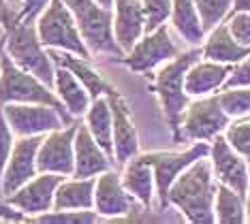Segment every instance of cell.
<instances>
[{"instance_id": "1", "label": "cell", "mask_w": 250, "mask_h": 224, "mask_svg": "<svg viewBox=\"0 0 250 224\" xmlns=\"http://www.w3.org/2000/svg\"><path fill=\"white\" fill-rule=\"evenodd\" d=\"M216 182L209 156L199 158L169 188V205H173L182 216L192 224H212L214 216V199H216Z\"/></svg>"}, {"instance_id": "15", "label": "cell", "mask_w": 250, "mask_h": 224, "mask_svg": "<svg viewBox=\"0 0 250 224\" xmlns=\"http://www.w3.org/2000/svg\"><path fill=\"white\" fill-rule=\"evenodd\" d=\"M135 207H141L137 199L122 186V177L116 171H105L94 183V211L101 218H124ZM146 209V207H144Z\"/></svg>"}, {"instance_id": "3", "label": "cell", "mask_w": 250, "mask_h": 224, "mask_svg": "<svg viewBox=\"0 0 250 224\" xmlns=\"http://www.w3.org/2000/svg\"><path fill=\"white\" fill-rule=\"evenodd\" d=\"M7 102H43V105L54 107L64 118L66 124H73V116L64 107V102L58 99V94L52 92L47 83H43L32 73L20 68L2 49V56H0V105H7Z\"/></svg>"}, {"instance_id": "18", "label": "cell", "mask_w": 250, "mask_h": 224, "mask_svg": "<svg viewBox=\"0 0 250 224\" xmlns=\"http://www.w3.org/2000/svg\"><path fill=\"white\" fill-rule=\"evenodd\" d=\"M111 163L113 160L107 156L105 149L94 141L88 126L79 124L77 133H75V169H73L71 177H79V180L96 177V175L105 173V171H109Z\"/></svg>"}, {"instance_id": "26", "label": "cell", "mask_w": 250, "mask_h": 224, "mask_svg": "<svg viewBox=\"0 0 250 224\" xmlns=\"http://www.w3.org/2000/svg\"><path fill=\"white\" fill-rule=\"evenodd\" d=\"M86 126L94 141L113 160V113L107 96H99L90 102V109L86 111Z\"/></svg>"}, {"instance_id": "28", "label": "cell", "mask_w": 250, "mask_h": 224, "mask_svg": "<svg viewBox=\"0 0 250 224\" xmlns=\"http://www.w3.org/2000/svg\"><path fill=\"white\" fill-rule=\"evenodd\" d=\"M197 13L201 17V24L206 34L212 30L214 26L223 24V21L229 17L233 0H195Z\"/></svg>"}, {"instance_id": "4", "label": "cell", "mask_w": 250, "mask_h": 224, "mask_svg": "<svg viewBox=\"0 0 250 224\" xmlns=\"http://www.w3.org/2000/svg\"><path fill=\"white\" fill-rule=\"evenodd\" d=\"M4 54L20 68L32 73L43 83L54 88L56 64L49 56V49L39 39L37 24L15 21V24L4 28Z\"/></svg>"}, {"instance_id": "33", "label": "cell", "mask_w": 250, "mask_h": 224, "mask_svg": "<svg viewBox=\"0 0 250 224\" xmlns=\"http://www.w3.org/2000/svg\"><path fill=\"white\" fill-rule=\"evenodd\" d=\"M13 143H15V135L11 130L7 118H4L2 105H0V194H2V173L11 156V149H13Z\"/></svg>"}, {"instance_id": "8", "label": "cell", "mask_w": 250, "mask_h": 224, "mask_svg": "<svg viewBox=\"0 0 250 224\" xmlns=\"http://www.w3.org/2000/svg\"><path fill=\"white\" fill-rule=\"evenodd\" d=\"M231 118L218 101V92L199 96L188 102L180 122V141H212L223 135Z\"/></svg>"}, {"instance_id": "20", "label": "cell", "mask_w": 250, "mask_h": 224, "mask_svg": "<svg viewBox=\"0 0 250 224\" xmlns=\"http://www.w3.org/2000/svg\"><path fill=\"white\" fill-rule=\"evenodd\" d=\"M120 177H122V186L128 190V194H133L137 199L141 207L150 209L156 194V177H154V169H152V164L147 163L144 154H137L135 158H130L124 164Z\"/></svg>"}, {"instance_id": "7", "label": "cell", "mask_w": 250, "mask_h": 224, "mask_svg": "<svg viewBox=\"0 0 250 224\" xmlns=\"http://www.w3.org/2000/svg\"><path fill=\"white\" fill-rule=\"evenodd\" d=\"M173 32L175 30L167 24L158 26L152 32H146L133 49L118 58V62L133 73H154L158 66H163L182 51Z\"/></svg>"}, {"instance_id": "31", "label": "cell", "mask_w": 250, "mask_h": 224, "mask_svg": "<svg viewBox=\"0 0 250 224\" xmlns=\"http://www.w3.org/2000/svg\"><path fill=\"white\" fill-rule=\"evenodd\" d=\"M99 220H103V218L92 209H62V211L52 209L35 218V222H75V224H92Z\"/></svg>"}, {"instance_id": "34", "label": "cell", "mask_w": 250, "mask_h": 224, "mask_svg": "<svg viewBox=\"0 0 250 224\" xmlns=\"http://www.w3.org/2000/svg\"><path fill=\"white\" fill-rule=\"evenodd\" d=\"M227 26H229V32L233 34L237 43L250 47V13L248 11H237V13H229L227 17Z\"/></svg>"}, {"instance_id": "22", "label": "cell", "mask_w": 250, "mask_h": 224, "mask_svg": "<svg viewBox=\"0 0 250 224\" xmlns=\"http://www.w3.org/2000/svg\"><path fill=\"white\" fill-rule=\"evenodd\" d=\"M201 51H203V58H208V60L223 62V64H235V62L244 60L250 54V47L237 43L233 39V34L229 32L227 21H223V24L214 26L206 34Z\"/></svg>"}, {"instance_id": "35", "label": "cell", "mask_w": 250, "mask_h": 224, "mask_svg": "<svg viewBox=\"0 0 250 224\" xmlns=\"http://www.w3.org/2000/svg\"><path fill=\"white\" fill-rule=\"evenodd\" d=\"M248 85H250V54L231 66V73L223 88H248Z\"/></svg>"}, {"instance_id": "40", "label": "cell", "mask_w": 250, "mask_h": 224, "mask_svg": "<svg viewBox=\"0 0 250 224\" xmlns=\"http://www.w3.org/2000/svg\"><path fill=\"white\" fill-rule=\"evenodd\" d=\"M246 222H250V190L246 194Z\"/></svg>"}, {"instance_id": "21", "label": "cell", "mask_w": 250, "mask_h": 224, "mask_svg": "<svg viewBox=\"0 0 250 224\" xmlns=\"http://www.w3.org/2000/svg\"><path fill=\"white\" fill-rule=\"evenodd\" d=\"M49 56H52V60L56 64L69 68L79 81L86 85L92 101L99 99V96H109L111 92H116V88L88 62L90 58H82V56L71 54V51H62V49H49Z\"/></svg>"}, {"instance_id": "27", "label": "cell", "mask_w": 250, "mask_h": 224, "mask_svg": "<svg viewBox=\"0 0 250 224\" xmlns=\"http://www.w3.org/2000/svg\"><path fill=\"white\" fill-rule=\"evenodd\" d=\"M214 216L220 224H244L246 222V197L233 188L218 183L214 199Z\"/></svg>"}, {"instance_id": "29", "label": "cell", "mask_w": 250, "mask_h": 224, "mask_svg": "<svg viewBox=\"0 0 250 224\" xmlns=\"http://www.w3.org/2000/svg\"><path fill=\"white\" fill-rule=\"evenodd\" d=\"M223 135L240 156L250 160V116L231 118V122Z\"/></svg>"}, {"instance_id": "36", "label": "cell", "mask_w": 250, "mask_h": 224, "mask_svg": "<svg viewBox=\"0 0 250 224\" xmlns=\"http://www.w3.org/2000/svg\"><path fill=\"white\" fill-rule=\"evenodd\" d=\"M21 13H24L21 0H0V26L2 28L21 21Z\"/></svg>"}, {"instance_id": "6", "label": "cell", "mask_w": 250, "mask_h": 224, "mask_svg": "<svg viewBox=\"0 0 250 224\" xmlns=\"http://www.w3.org/2000/svg\"><path fill=\"white\" fill-rule=\"evenodd\" d=\"M37 34L47 49H62L82 58H92L64 0H49L47 7L37 17Z\"/></svg>"}, {"instance_id": "24", "label": "cell", "mask_w": 250, "mask_h": 224, "mask_svg": "<svg viewBox=\"0 0 250 224\" xmlns=\"http://www.w3.org/2000/svg\"><path fill=\"white\" fill-rule=\"evenodd\" d=\"M171 28L188 47H201L206 30L197 13L195 0H171Z\"/></svg>"}, {"instance_id": "43", "label": "cell", "mask_w": 250, "mask_h": 224, "mask_svg": "<svg viewBox=\"0 0 250 224\" xmlns=\"http://www.w3.org/2000/svg\"><path fill=\"white\" fill-rule=\"evenodd\" d=\"M248 182H250V160H248Z\"/></svg>"}, {"instance_id": "13", "label": "cell", "mask_w": 250, "mask_h": 224, "mask_svg": "<svg viewBox=\"0 0 250 224\" xmlns=\"http://www.w3.org/2000/svg\"><path fill=\"white\" fill-rule=\"evenodd\" d=\"M43 137L45 135H30V137H18L15 139L2 173V197H11L15 190H20L26 182H30L39 173L37 152L41 147Z\"/></svg>"}, {"instance_id": "41", "label": "cell", "mask_w": 250, "mask_h": 224, "mask_svg": "<svg viewBox=\"0 0 250 224\" xmlns=\"http://www.w3.org/2000/svg\"><path fill=\"white\" fill-rule=\"evenodd\" d=\"M99 4H103V7H107V9H111L113 7V0H96Z\"/></svg>"}, {"instance_id": "14", "label": "cell", "mask_w": 250, "mask_h": 224, "mask_svg": "<svg viewBox=\"0 0 250 224\" xmlns=\"http://www.w3.org/2000/svg\"><path fill=\"white\" fill-rule=\"evenodd\" d=\"M62 180H66V177L58 173H37L20 190H15L11 197H7V201L11 205H15L20 211H24L35 222L37 216L45 214V211H52L56 188H58Z\"/></svg>"}, {"instance_id": "9", "label": "cell", "mask_w": 250, "mask_h": 224, "mask_svg": "<svg viewBox=\"0 0 250 224\" xmlns=\"http://www.w3.org/2000/svg\"><path fill=\"white\" fill-rule=\"evenodd\" d=\"M147 163L154 169L156 177V194H158V209L165 211L169 207V188L178 180L182 171H186L199 158L209 156V141H195L190 147L182 152H150L144 154Z\"/></svg>"}, {"instance_id": "39", "label": "cell", "mask_w": 250, "mask_h": 224, "mask_svg": "<svg viewBox=\"0 0 250 224\" xmlns=\"http://www.w3.org/2000/svg\"><path fill=\"white\" fill-rule=\"evenodd\" d=\"M237 11H248L250 13V0H233L231 13H237Z\"/></svg>"}, {"instance_id": "12", "label": "cell", "mask_w": 250, "mask_h": 224, "mask_svg": "<svg viewBox=\"0 0 250 224\" xmlns=\"http://www.w3.org/2000/svg\"><path fill=\"white\" fill-rule=\"evenodd\" d=\"M209 160H212V171H214L216 182L225 183V186L233 188L235 192H240L242 197H246L250 190L248 160L240 156L229 145L225 135H218L209 141Z\"/></svg>"}, {"instance_id": "30", "label": "cell", "mask_w": 250, "mask_h": 224, "mask_svg": "<svg viewBox=\"0 0 250 224\" xmlns=\"http://www.w3.org/2000/svg\"><path fill=\"white\" fill-rule=\"evenodd\" d=\"M218 101L229 118L250 116V85L248 88H223L218 90Z\"/></svg>"}, {"instance_id": "23", "label": "cell", "mask_w": 250, "mask_h": 224, "mask_svg": "<svg viewBox=\"0 0 250 224\" xmlns=\"http://www.w3.org/2000/svg\"><path fill=\"white\" fill-rule=\"evenodd\" d=\"M54 90H56V94H58V99L64 102V107L69 109V113L73 118L86 116V111L90 109V102H92V96H90V92L86 90V85L79 81L69 68L56 64Z\"/></svg>"}, {"instance_id": "2", "label": "cell", "mask_w": 250, "mask_h": 224, "mask_svg": "<svg viewBox=\"0 0 250 224\" xmlns=\"http://www.w3.org/2000/svg\"><path fill=\"white\" fill-rule=\"evenodd\" d=\"M199 58H203L201 47H190L180 51L175 58H171L169 62H165L163 66H158L154 71V77H152V90L161 101V109L163 116L167 120L169 128L173 133V139L180 143V122L182 116H184V109L188 107V102L192 101L188 94H186L184 88V79L188 68L195 64Z\"/></svg>"}, {"instance_id": "25", "label": "cell", "mask_w": 250, "mask_h": 224, "mask_svg": "<svg viewBox=\"0 0 250 224\" xmlns=\"http://www.w3.org/2000/svg\"><path fill=\"white\" fill-rule=\"evenodd\" d=\"M94 177L86 180H62L54 194V207L56 211L62 209H94Z\"/></svg>"}, {"instance_id": "42", "label": "cell", "mask_w": 250, "mask_h": 224, "mask_svg": "<svg viewBox=\"0 0 250 224\" xmlns=\"http://www.w3.org/2000/svg\"><path fill=\"white\" fill-rule=\"evenodd\" d=\"M2 49H4V34H2V39H0V56H2Z\"/></svg>"}, {"instance_id": "38", "label": "cell", "mask_w": 250, "mask_h": 224, "mask_svg": "<svg viewBox=\"0 0 250 224\" xmlns=\"http://www.w3.org/2000/svg\"><path fill=\"white\" fill-rule=\"evenodd\" d=\"M24 2V13H21V21L28 24H37V17L41 15V11L47 7L49 0H21Z\"/></svg>"}, {"instance_id": "11", "label": "cell", "mask_w": 250, "mask_h": 224, "mask_svg": "<svg viewBox=\"0 0 250 224\" xmlns=\"http://www.w3.org/2000/svg\"><path fill=\"white\" fill-rule=\"evenodd\" d=\"M77 122L54 133H47L37 152V171L39 173H58L64 177L73 175L75 169V133Z\"/></svg>"}, {"instance_id": "10", "label": "cell", "mask_w": 250, "mask_h": 224, "mask_svg": "<svg viewBox=\"0 0 250 224\" xmlns=\"http://www.w3.org/2000/svg\"><path fill=\"white\" fill-rule=\"evenodd\" d=\"M2 111L15 137L47 135L69 126L54 107L43 102H7Z\"/></svg>"}, {"instance_id": "32", "label": "cell", "mask_w": 250, "mask_h": 224, "mask_svg": "<svg viewBox=\"0 0 250 224\" xmlns=\"http://www.w3.org/2000/svg\"><path fill=\"white\" fill-rule=\"evenodd\" d=\"M146 13V32L156 30L171 17V0H141Z\"/></svg>"}, {"instance_id": "17", "label": "cell", "mask_w": 250, "mask_h": 224, "mask_svg": "<svg viewBox=\"0 0 250 224\" xmlns=\"http://www.w3.org/2000/svg\"><path fill=\"white\" fill-rule=\"evenodd\" d=\"M113 34L126 54L146 34V13L141 0H113Z\"/></svg>"}, {"instance_id": "5", "label": "cell", "mask_w": 250, "mask_h": 224, "mask_svg": "<svg viewBox=\"0 0 250 224\" xmlns=\"http://www.w3.org/2000/svg\"><path fill=\"white\" fill-rule=\"evenodd\" d=\"M77 21V28L83 37V43L90 56H111L122 58L124 51L113 34V9H107L96 0H64Z\"/></svg>"}, {"instance_id": "16", "label": "cell", "mask_w": 250, "mask_h": 224, "mask_svg": "<svg viewBox=\"0 0 250 224\" xmlns=\"http://www.w3.org/2000/svg\"><path fill=\"white\" fill-rule=\"evenodd\" d=\"M107 101L113 113V163L124 166L130 158L139 154V135L130 118V109L120 92H111Z\"/></svg>"}, {"instance_id": "19", "label": "cell", "mask_w": 250, "mask_h": 224, "mask_svg": "<svg viewBox=\"0 0 250 224\" xmlns=\"http://www.w3.org/2000/svg\"><path fill=\"white\" fill-rule=\"evenodd\" d=\"M231 66L233 64H223V62L199 58L195 64L188 68V73H186V79H184L186 94H188L190 99L216 94L218 90H223L227 77H229V73H231Z\"/></svg>"}, {"instance_id": "37", "label": "cell", "mask_w": 250, "mask_h": 224, "mask_svg": "<svg viewBox=\"0 0 250 224\" xmlns=\"http://www.w3.org/2000/svg\"><path fill=\"white\" fill-rule=\"evenodd\" d=\"M0 220H4V222H32L24 211H20L15 205H11L7 201V197H2V194H0Z\"/></svg>"}]
</instances>
